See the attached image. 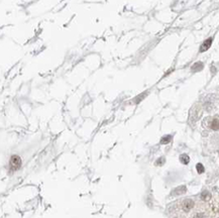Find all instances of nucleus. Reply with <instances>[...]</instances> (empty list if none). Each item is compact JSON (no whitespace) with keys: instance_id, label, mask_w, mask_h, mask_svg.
Segmentation results:
<instances>
[{"instance_id":"obj_6","label":"nucleus","mask_w":219,"mask_h":218,"mask_svg":"<svg viewBox=\"0 0 219 218\" xmlns=\"http://www.w3.org/2000/svg\"><path fill=\"white\" fill-rule=\"evenodd\" d=\"M186 191H187V188L185 186H180L172 192V195H183Z\"/></svg>"},{"instance_id":"obj_2","label":"nucleus","mask_w":219,"mask_h":218,"mask_svg":"<svg viewBox=\"0 0 219 218\" xmlns=\"http://www.w3.org/2000/svg\"><path fill=\"white\" fill-rule=\"evenodd\" d=\"M193 207H194V201L191 199H185L181 203V208L184 212H189V211H191L193 209Z\"/></svg>"},{"instance_id":"obj_9","label":"nucleus","mask_w":219,"mask_h":218,"mask_svg":"<svg viewBox=\"0 0 219 218\" xmlns=\"http://www.w3.org/2000/svg\"><path fill=\"white\" fill-rule=\"evenodd\" d=\"M210 198H211V195H210L209 192L205 191L201 194V199H202L203 201H208V200H210Z\"/></svg>"},{"instance_id":"obj_13","label":"nucleus","mask_w":219,"mask_h":218,"mask_svg":"<svg viewBox=\"0 0 219 218\" xmlns=\"http://www.w3.org/2000/svg\"><path fill=\"white\" fill-rule=\"evenodd\" d=\"M164 163H165V159H164V157H161V159H159L158 161L156 162V166H162V165H164Z\"/></svg>"},{"instance_id":"obj_12","label":"nucleus","mask_w":219,"mask_h":218,"mask_svg":"<svg viewBox=\"0 0 219 218\" xmlns=\"http://www.w3.org/2000/svg\"><path fill=\"white\" fill-rule=\"evenodd\" d=\"M192 218H204V214L202 212H196L193 215Z\"/></svg>"},{"instance_id":"obj_10","label":"nucleus","mask_w":219,"mask_h":218,"mask_svg":"<svg viewBox=\"0 0 219 218\" xmlns=\"http://www.w3.org/2000/svg\"><path fill=\"white\" fill-rule=\"evenodd\" d=\"M171 139H172L171 135H166V137H164L162 139H161V143H163V144L169 143V142L171 141Z\"/></svg>"},{"instance_id":"obj_8","label":"nucleus","mask_w":219,"mask_h":218,"mask_svg":"<svg viewBox=\"0 0 219 218\" xmlns=\"http://www.w3.org/2000/svg\"><path fill=\"white\" fill-rule=\"evenodd\" d=\"M180 161H181L182 164H184V165H187V164H189V162H190V157H189L188 155H181V157H180Z\"/></svg>"},{"instance_id":"obj_11","label":"nucleus","mask_w":219,"mask_h":218,"mask_svg":"<svg viewBox=\"0 0 219 218\" xmlns=\"http://www.w3.org/2000/svg\"><path fill=\"white\" fill-rule=\"evenodd\" d=\"M196 169H197V172H198L199 174H202V173L205 171V169H204V167H203L202 164H197Z\"/></svg>"},{"instance_id":"obj_7","label":"nucleus","mask_w":219,"mask_h":218,"mask_svg":"<svg viewBox=\"0 0 219 218\" xmlns=\"http://www.w3.org/2000/svg\"><path fill=\"white\" fill-rule=\"evenodd\" d=\"M191 69H192L193 72H198V71H201L203 69V64L201 62H197V63H195V64L193 65Z\"/></svg>"},{"instance_id":"obj_1","label":"nucleus","mask_w":219,"mask_h":218,"mask_svg":"<svg viewBox=\"0 0 219 218\" xmlns=\"http://www.w3.org/2000/svg\"><path fill=\"white\" fill-rule=\"evenodd\" d=\"M21 163H22V162H21V159L18 156H12L11 157H10V161H9L10 171L11 172L17 171V170L20 168Z\"/></svg>"},{"instance_id":"obj_3","label":"nucleus","mask_w":219,"mask_h":218,"mask_svg":"<svg viewBox=\"0 0 219 218\" xmlns=\"http://www.w3.org/2000/svg\"><path fill=\"white\" fill-rule=\"evenodd\" d=\"M200 114H201V110L198 108V106L194 107V108L191 110L190 120H191V121H192V120H193V121H196V120L200 117Z\"/></svg>"},{"instance_id":"obj_4","label":"nucleus","mask_w":219,"mask_h":218,"mask_svg":"<svg viewBox=\"0 0 219 218\" xmlns=\"http://www.w3.org/2000/svg\"><path fill=\"white\" fill-rule=\"evenodd\" d=\"M212 42H213V38H209L206 40H204L203 44L201 45L200 47V53H203V52H206L207 49H209V47H211L212 45Z\"/></svg>"},{"instance_id":"obj_5","label":"nucleus","mask_w":219,"mask_h":218,"mask_svg":"<svg viewBox=\"0 0 219 218\" xmlns=\"http://www.w3.org/2000/svg\"><path fill=\"white\" fill-rule=\"evenodd\" d=\"M209 127L211 129H213V130H219V119L218 118H213V119H211Z\"/></svg>"}]
</instances>
